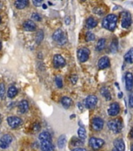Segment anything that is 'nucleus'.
I'll return each mask as SVG.
<instances>
[{"mask_svg":"<svg viewBox=\"0 0 133 151\" xmlns=\"http://www.w3.org/2000/svg\"><path fill=\"white\" fill-rule=\"evenodd\" d=\"M124 59L127 63L133 64V49H130L124 54Z\"/></svg>","mask_w":133,"mask_h":151,"instance_id":"412c9836","label":"nucleus"},{"mask_svg":"<svg viewBox=\"0 0 133 151\" xmlns=\"http://www.w3.org/2000/svg\"><path fill=\"white\" fill-rule=\"evenodd\" d=\"M120 112V106L119 104L117 103V102H114V103H111L109 106V109H108L107 113L108 115L110 116H117Z\"/></svg>","mask_w":133,"mask_h":151,"instance_id":"9b49d317","label":"nucleus"},{"mask_svg":"<svg viewBox=\"0 0 133 151\" xmlns=\"http://www.w3.org/2000/svg\"><path fill=\"white\" fill-rule=\"evenodd\" d=\"M66 24H70V18H69V17H67V18H66Z\"/></svg>","mask_w":133,"mask_h":151,"instance_id":"37998d69","label":"nucleus"},{"mask_svg":"<svg viewBox=\"0 0 133 151\" xmlns=\"http://www.w3.org/2000/svg\"><path fill=\"white\" fill-rule=\"evenodd\" d=\"M43 38H44V33L42 30L38 31L37 33H36V35H35V41L37 43L39 44L40 42H42L43 40Z\"/></svg>","mask_w":133,"mask_h":151,"instance_id":"cd10ccee","label":"nucleus"},{"mask_svg":"<svg viewBox=\"0 0 133 151\" xmlns=\"http://www.w3.org/2000/svg\"><path fill=\"white\" fill-rule=\"evenodd\" d=\"M57 143H58V146L59 148H63V146H64V145H65L66 143V136L65 135H63V134H62V135H60V138L58 139V142H57Z\"/></svg>","mask_w":133,"mask_h":151,"instance_id":"c85d7f7f","label":"nucleus"},{"mask_svg":"<svg viewBox=\"0 0 133 151\" xmlns=\"http://www.w3.org/2000/svg\"><path fill=\"white\" fill-rule=\"evenodd\" d=\"M40 142L46 141V140H52L51 134H49L48 132H43L42 133H40L39 136H38Z\"/></svg>","mask_w":133,"mask_h":151,"instance_id":"4be33fe9","label":"nucleus"},{"mask_svg":"<svg viewBox=\"0 0 133 151\" xmlns=\"http://www.w3.org/2000/svg\"><path fill=\"white\" fill-rule=\"evenodd\" d=\"M72 151H87V150H85V149H84V148H79V147H78V148L74 149V150H73Z\"/></svg>","mask_w":133,"mask_h":151,"instance_id":"a19ab883","label":"nucleus"},{"mask_svg":"<svg viewBox=\"0 0 133 151\" xmlns=\"http://www.w3.org/2000/svg\"><path fill=\"white\" fill-rule=\"evenodd\" d=\"M13 141V137L9 134H6L2 135L0 139V148L6 149L9 147V144Z\"/></svg>","mask_w":133,"mask_h":151,"instance_id":"6e6552de","label":"nucleus"},{"mask_svg":"<svg viewBox=\"0 0 133 151\" xmlns=\"http://www.w3.org/2000/svg\"><path fill=\"white\" fill-rule=\"evenodd\" d=\"M61 104L66 109H68L72 105V100L69 97H63L61 99Z\"/></svg>","mask_w":133,"mask_h":151,"instance_id":"aec40b11","label":"nucleus"},{"mask_svg":"<svg viewBox=\"0 0 133 151\" xmlns=\"http://www.w3.org/2000/svg\"><path fill=\"white\" fill-rule=\"evenodd\" d=\"M31 19L32 20H35V21H41V19H42V17H41V16H40L39 14H38V13H33L32 14H31Z\"/></svg>","mask_w":133,"mask_h":151,"instance_id":"72a5a7b5","label":"nucleus"},{"mask_svg":"<svg viewBox=\"0 0 133 151\" xmlns=\"http://www.w3.org/2000/svg\"><path fill=\"white\" fill-rule=\"evenodd\" d=\"M82 144V140H81V139H73L72 141V145L73 146H81Z\"/></svg>","mask_w":133,"mask_h":151,"instance_id":"f704fd0d","label":"nucleus"},{"mask_svg":"<svg viewBox=\"0 0 133 151\" xmlns=\"http://www.w3.org/2000/svg\"><path fill=\"white\" fill-rule=\"evenodd\" d=\"M2 49V43H1V42H0V50Z\"/></svg>","mask_w":133,"mask_h":151,"instance_id":"a18cd8bd","label":"nucleus"},{"mask_svg":"<svg viewBox=\"0 0 133 151\" xmlns=\"http://www.w3.org/2000/svg\"><path fill=\"white\" fill-rule=\"evenodd\" d=\"M55 81H56V86L59 88H62V87H63V80H62L60 76H56V79H55Z\"/></svg>","mask_w":133,"mask_h":151,"instance_id":"473e14b6","label":"nucleus"},{"mask_svg":"<svg viewBox=\"0 0 133 151\" xmlns=\"http://www.w3.org/2000/svg\"><path fill=\"white\" fill-rule=\"evenodd\" d=\"M89 146H91L93 150H100V149L105 144V142L103 141L102 139H100V138L92 137V138H90V139H89Z\"/></svg>","mask_w":133,"mask_h":151,"instance_id":"39448f33","label":"nucleus"},{"mask_svg":"<svg viewBox=\"0 0 133 151\" xmlns=\"http://www.w3.org/2000/svg\"><path fill=\"white\" fill-rule=\"evenodd\" d=\"M7 123L12 128H16L22 124V120L18 116H9L7 118Z\"/></svg>","mask_w":133,"mask_h":151,"instance_id":"1a4fd4ad","label":"nucleus"},{"mask_svg":"<svg viewBox=\"0 0 133 151\" xmlns=\"http://www.w3.org/2000/svg\"><path fill=\"white\" fill-rule=\"evenodd\" d=\"M0 7H1V4H0Z\"/></svg>","mask_w":133,"mask_h":151,"instance_id":"3c124183","label":"nucleus"},{"mask_svg":"<svg viewBox=\"0 0 133 151\" xmlns=\"http://www.w3.org/2000/svg\"><path fill=\"white\" fill-rule=\"evenodd\" d=\"M125 86L128 91H131L133 88V74L132 73H127L125 74Z\"/></svg>","mask_w":133,"mask_h":151,"instance_id":"dca6fc26","label":"nucleus"},{"mask_svg":"<svg viewBox=\"0 0 133 151\" xmlns=\"http://www.w3.org/2000/svg\"><path fill=\"white\" fill-rule=\"evenodd\" d=\"M34 127H35V132H38V131H39L40 130V124H36L35 126H34Z\"/></svg>","mask_w":133,"mask_h":151,"instance_id":"ea45409f","label":"nucleus"},{"mask_svg":"<svg viewBox=\"0 0 133 151\" xmlns=\"http://www.w3.org/2000/svg\"><path fill=\"white\" fill-rule=\"evenodd\" d=\"M95 40V35L92 32H88L85 35V40L87 42H90V41H93Z\"/></svg>","mask_w":133,"mask_h":151,"instance_id":"7c9ffc66","label":"nucleus"},{"mask_svg":"<svg viewBox=\"0 0 133 151\" xmlns=\"http://www.w3.org/2000/svg\"><path fill=\"white\" fill-rule=\"evenodd\" d=\"M122 93H120V94H119V98H122Z\"/></svg>","mask_w":133,"mask_h":151,"instance_id":"49530a36","label":"nucleus"},{"mask_svg":"<svg viewBox=\"0 0 133 151\" xmlns=\"http://www.w3.org/2000/svg\"><path fill=\"white\" fill-rule=\"evenodd\" d=\"M132 24V16L129 12H123L122 14V27L129 28Z\"/></svg>","mask_w":133,"mask_h":151,"instance_id":"423d86ee","label":"nucleus"},{"mask_svg":"<svg viewBox=\"0 0 133 151\" xmlns=\"http://www.w3.org/2000/svg\"><path fill=\"white\" fill-rule=\"evenodd\" d=\"M117 40L116 39H114L112 40V42H111V44L110 45V49L111 50L112 53H115V52H117Z\"/></svg>","mask_w":133,"mask_h":151,"instance_id":"c756f323","label":"nucleus"},{"mask_svg":"<svg viewBox=\"0 0 133 151\" xmlns=\"http://www.w3.org/2000/svg\"><path fill=\"white\" fill-rule=\"evenodd\" d=\"M6 93V87H5L4 83H0V99H2Z\"/></svg>","mask_w":133,"mask_h":151,"instance_id":"2f4dec72","label":"nucleus"},{"mask_svg":"<svg viewBox=\"0 0 133 151\" xmlns=\"http://www.w3.org/2000/svg\"><path fill=\"white\" fill-rule=\"evenodd\" d=\"M114 147L112 149V151H124V142L123 141V139H116L113 142Z\"/></svg>","mask_w":133,"mask_h":151,"instance_id":"f8f14e48","label":"nucleus"},{"mask_svg":"<svg viewBox=\"0 0 133 151\" xmlns=\"http://www.w3.org/2000/svg\"><path fill=\"white\" fill-rule=\"evenodd\" d=\"M110 65V61L109 58L104 56L101 58L98 61V67L100 69H105Z\"/></svg>","mask_w":133,"mask_h":151,"instance_id":"4468645a","label":"nucleus"},{"mask_svg":"<svg viewBox=\"0 0 133 151\" xmlns=\"http://www.w3.org/2000/svg\"><path fill=\"white\" fill-rule=\"evenodd\" d=\"M70 80L72 82L73 84H75L78 81V76L77 75H72L70 77Z\"/></svg>","mask_w":133,"mask_h":151,"instance_id":"c9c22d12","label":"nucleus"},{"mask_svg":"<svg viewBox=\"0 0 133 151\" xmlns=\"http://www.w3.org/2000/svg\"><path fill=\"white\" fill-rule=\"evenodd\" d=\"M100 92H101V94L105 98L107 101H110V99H111V94H110V91L107 88V87H102L100 90Z\"/></svg>","mask_w":133,"mask_h":151,"instance_id":"5701e85b","label":"nucleus"},{"mask_svg":"<svg viewBox=\"0 0 133 151\" xmlns=\"http://www.w3.org/2000/svg\"><path fill=\"white\" fill-rule=\"evenodd\" d=\"M103 125H104V122H103V119H101L100 117H95L92 120V127L95 131H101L103 129Z\"/></svg>","mask_w":133,"mask_h":151,"instance_id":"9d476101","label":"nucleus"},{"mask_svg":"<svg viewBox=\"0 0 133 151\" xmlns=\"http://www.w3.org/2000/svg\"><path fill=\"white\" fill-rule=\"evenodd\" d=\"M78 134L81 140H85L86 138V131L84 127H80L79 129L78 130Z\"/></svg>","mask_w":133,"mask_h":151,"instance_id":"bb28decb","label":"nucleus"},{"mask_svg":"<svg viewBox=\"0 0 133 151\" xmlns=\"http://www.w3.org/2000/svg\"><path fill=\"white\" fill-rule=\"evenodd\" d=\"M28 3H29L28 1H26V0H18L15 2V6L17 9H22L28 6Z\"/></svg>","mask_w":133,"mask_h":151,"instance_id":"b1692460","label":"nucleus"},{"mask_svg":"<svg viewBox=\"0 0 133 151\" xmlns=\"http://www.w3.org/2000/svg\"><path fill=\"white\" fill-rule=\"evenodd\" d=\"M90 54V50L87 47H82L78 50V58L80 62H85L88 61Z\"/></svg>","mask_w":133,"mask_h":151,"instance_id":"20e7f679","label":"nucleus"},{"mask_svg":"<svg viewBox=\"0 0 133 151\" xmlns=\"http://www.w3.org/2000/svg\"><path fill=\"white\" fill-rule=\"evenodd\" d=\"M106 46V40L105 39H100L98 40V42L96 43V50H98V51H101L102 50L104 49V47Z\"/></svg>","mask_w":133,"mask_h":151,"instance_id":"a878e982","label":"nucleus"},{"mask_svg":"<svg viewBox=\"0 0 133 151\" xmlns=\"http://www.w3.org/2000/svg\"><path fill=\"white\" fill-rule=\"evenodd\" d=\"M17 92H18V91L16 89V87H14V86H11V87L8 89L7 95H8V97L10 98V99H14V97L17 94Z\"/></svg>","mask_w":133,"mask_h":151,"instance_id":"393cba45","label":"nucleus"},{"mask_svg":"<svg viewBox=\"0 0 133 151\" xmlns=\"http://www.w3.org/2000/svg\"><path fill=\"white\" fill-rule=\"evenodd\" d=\"M41 142V150L42 151H54V146L52 140L40 142Z\"/></svg>","mask_w":133,"mask_h":151,"instance_id":"2eb2a0df","label":"nucleus"},{"mask_svg":"<svg viewBox=\"0 0 133 151\" xmlns=\"http://www.w3.org/2000/svg\"><path fill=\"white\" fill-rule=\"evenodd\" d=\"M107 127L110 131L117 134L122 132V128H123V123L121 119H114V120H109L107 122Z\"/></svg>","mask_w":133,"mask_h":151,"instance_id":"f03ea898","label":"nucleus"},{"mask_svg":"<svg viewBox=\"0 0 133 151\" xmlns=\"http://www.w3.org/2000/svg\"><path fill=\"white\" fill-rule=\"evenodd\" d=\"M131 151H133V144H132V147H131Z\"/></svg>","mask_w":133,"mask_h":151,"instance_id":"de8ad7c7","label":"nucleus"},{"mask_svg":"<svg viewBox=\"0 0 133 151\" xmlns=\"http://www.w3.org/2000/svg\"><path fill=\"white\" fill-rule=\"evenodd\" d=\"M32 3L35 5V6H40V5L42 4V1H33Z\"/></svg>","mask_w":133,"mask_h":151,"instance_id":"58836bf2","label":"nucleus"},{"mask_svg":"<svg viewBox=\"0 0 133 151\" xmlns=\"http://www.w3.org/2000/svg\"><path fill=\"white\" fill-rule=\"evenodd\" d=\"M117 17L115 14H109L104 17L102 22V25L104 28L113 32L117 26Z\"/></svg>","mask_w":133,"mask_h":151,"instance_id":"f257e3e1","label":"nucleus"},{"mask_svg":"<svg viewBox=\"0 0 133 151\" xmlns=\"http://www.w3.org/2000/svg\"><path fill=\"white\" fill-rule=\"evenodd\" d=\"M28 109H29V104H28V101L27 100H22L19 103L18 111L22 114L28 112Z\"/></svg>","mask_w":133,"mask_h":151,"instance_id":"a211bd4d","label":"nucleus"},{"mask_svg":"<svg viewBox=\"0 0 133 151\" xmlns=\"http://www.w3.org/2000/svg\"><path fill=\"white\" fill-rule=\"evenodd\" d=\"M53 39L57 42L60 45H64L67 42V37L64 35V33L61 29H57V30L53 33Z\"/></svg>","mask_w":133,"mask_h":151,"instance_id":"7ed1b4c3","label":"nucleus"},{"mask_svg":"<svg viewBox=\"0 0 133 151\" xmlns=\"http://www.w3.org/2000/svg\"><path fill=\"white\" fill-rule=\"evenodd\" d=\"M1 21H2V18H1V17H0V23H1Z\"/></svg>","mask_w":133,"mask_h":151,"instance_id":"8fccbe9b","label":"nucleus"},{"mask_svg":"<svg viewBox=\"0 0 133 151\" xmlns=\"http://www.w3.org/2000/svg\"><path fill=\"white\" fill-rule=\"evenodd\" d=\"M98 102V99L95 95H89L85 100V106L87 109H93Z\"/></svg>","mask_w":133,"mask_h":151,"instance_id":"0eeeda50","label":"nucleus"},{"mask_svg":"<svg viewBox=\"0 0 133 151\" xmlns=\"http://www.w3.org/2000/svg\"><path fill=\"white\" fill-rule=\"evenodd\" d=\"M129 106L131 108H133V92L130 94V97H129Z\"/></svg>","mask_w":133,"mask_h":151,"instance_id":"4c0bfd02","label":"nucleus"},{"mask_svg":"<svg viewBox=\"0 0 133 151\" xmlns=\"http://www.w3.org/2000/svg\"><path fill=\"white\" fill-rule=\"evenodd\" d=\"M1 121H2V117H1V115H0V124H1Z\"/></svg>","mask_w":133,"mask_h":151,"instance_id":"09e8293b","label":"nucleus"},{"mask_svg":"<svg viewBox=\"0 0 133 151\" xmlns=\"http://www.w3.org/2000/svg\"><path fill=\"white\" fill-rule=\"evenodd\" d=\"M129 136L130 137L131 139H133V127L131 129V131H130V132H129Z\"/></svg>","mask_w":133,"mask_h":151,"instance_id":"79ce46f5","label":"nucleus"},{"mask_svg":"<svg viewBox=\"0 0 133 151\" xmlns=\"http://www.w3.org/2000/svg\"><path fill=\"white\" fill-rule=\"evenodd\" d=\"M97 24H98V22L94 17H89L86 20L85 25L88 28H93L97 25Z\"/></svg>","mask_w":133,"mask_h":151,"instance_id":"6ab92c4d","label":"nucleus"},{"mask_svg":"<svg viewBox=\"0 0 133 151\" xmlns=\"http://www.w3.org/2000/svg\"><path fill=\"white\" fill-rule=\"evenodd\" d=\"M53 64L55 68H60L65 65L66 61L60 54H56L53 57Z\"/></svg>","mask_w":133,"mask_h":151,"instance_id":"ddd939ff","label":"nucleus"},{"mask_svg":"<svg viewBox=\"0 0 133 151\" xmlns=\"http://www.w3.org/2000/svg\"><path fill=\"white\" fill-rule=\"evenodd\" d=\"M47 6L46 4H43V9H46Z\"/></svg>","mask_w":133,"mask_h":151,"instance_id":"c03bdc74","label":"nucleus"},{"mask_svg":"<svg viewBox=\"0 0 133 151\" xmlns=\"http://www.w3.org/2000/svg\"><path fill=\"white\" fill-rule=\"evenodd\" d=\"M94 13L96 14H99V15H101V14H103V11L100 8H96V9H94Z\"/></svg>","mask_w":133,"mask_h":151,"instance_id":"e433bc0d","label":"nucleus"},{"mask_svg":"<svg viewBox=\"0 0 133 151\" xmlns=\"http://www.w3.org/2000/svg\"><path fill=\"white\" fill-rule=\"evenodd\" d=\"M23 28L27 32H32L35 29L36 25H35V22L32 20H28V21H26L23 22Z\"/></svg>","mask_w":133,"mask_h":151,"instance_id":"f3484780","label":"nucleus"}]
</instances>
